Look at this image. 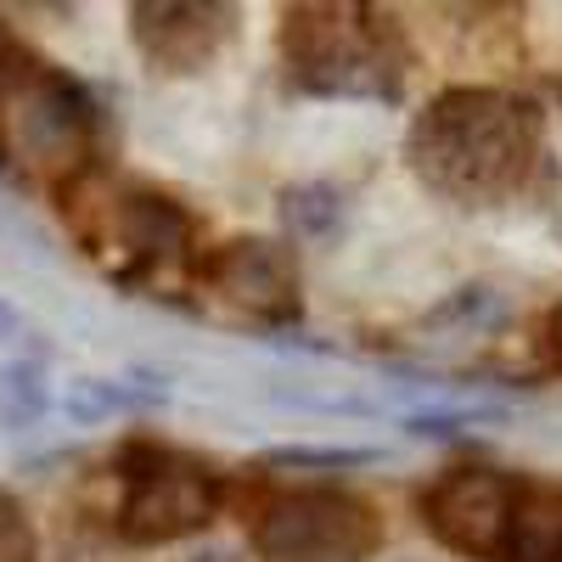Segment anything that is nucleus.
I'll return each instance as SVG.
<instances>
[{"label": "nucleus", "mask_w": 562, "mask_h": 562, "mask_svg": "<svg viewBox=\"0 0 562 562\" xmlns=\"http://www.w3.org/2000/svg\"><path fill=\"white\" fill-rule=\"evenodd\" d=\"M411 164L439 198L506 203L540 164V108L490 85L439 90L411 124Z\"/></svg>", "instance_id": "nucleus-1"}, {"label": "nucleus", "mask_w": 562, "mask_h": 562, "mask_svg": "<svg viewBox=\"0 0 562 562\" xmlns=\"http://www.w3.org/2000/svg\"><path fill=\"white\" fill-rule=\"evenodd\" d=\"M119 506H113V535L124 546H175L186 535H203L220 512V479L198 456L130 439L113 456Z\"/></svg>", "instance_id": "nucleus-2"}, {"label": "nucleus", "mask_w": 562, "mask_h": 562, "mask_svg": "<svg viewBox=\"0 0 562 562\" xmlns=\"http://www.w3.org/2000/svg\"><path fill=\"white\" fill-rule=\"evenodd\" d=\"M254 557L259 562H366L383 546L378 506L338 484L281 490L254 512Z\"/></svg>", "instance_id": "nucleus-3"}, {"label": "nucleus", "mask_w": 562, "mask_h": 562, "mask_svg": "<svg viewBox=\"0 0 562 562\" xmlns=\"http://www.w3.org/2000/svg\"><path fill=\"white\" fill-rule=\"evenodd\" d=\"M371 12L344 7H304L288 12V68L310 90H333V97H360V90H389V40Z\"/></svg>", "instance_id": "nucleus-4"}, {"label": "nucleus", "mask_w": 562, "mask_h": 562, "mask_svg": "<svg viewBox=\"0 0 562 562\" xmlns=\"http://www.w3.org/2000/svg\"><path fill=\"white\" fill-rule=\"evenodd\" d=\"M524 479L501 473V467H450L428 490H422L416 512L445 551L467 562H506L512 518H518Z\"/></svg>", "instance_id": "nucleus-5"}, {"label": "nucleus", "mask_w": 562, "mask_h": 562, "mask_svg": "<svg viewBox=\"0 0 562 562\" xmlns=\"http://www.w3.org/2000/svg\"><path fill=\"white\" fill-rule=\"evenodd\" d=\"M102 237L119 254V276H158L192 259V214L164 192H113L102 209Z\"/></svg>", "instance_id": "nucleus-6"}, {"label": "nucleus", "mask_w": 562, "mask_h": 562, "mask_svg": "<svg viewBox=\"0 0 562 562\" xmlns=\"http://www.w3.org/2000/svg\"><path fill=\"white\" fill-rule=\"evenodd\" d=\"M198 276L214 299L237 304L259 321H288L299 310V270L288 248H276V243H259V237L220 243L214 254H203Z\"/></svg>", "instance_id": "nucleus-7"}, {"label": "nucleus", "mask_w": 562, "mask_h": 562, "mask_svg": "<svg viewBox=\"0 0 562 562\" xmlns=\"http://www.w3.org/2000/svg\"><path fill=\"white\" fill-rule=\"evenodd\" d=\"M135 45L158 74H192L209 68L231 34L225 7H135Z\"/></svg>", "instance_id": "nucleus-8"}, {"label": "nucleus", "mask_w": 562, "mask_h": 562, "mask_svg": "<svg viewBox=\"0 0 562 562\" xmlns=\"http://www.w3.org/2000/svg\"><path fill=\"white\" fill-rule=\"evenodd\" d=\"M506 562H562V490L557 484H524Z\"/></svg>", "instance_id": "nucleus-9"}, {"label": "nucleus", "mask_w": 562, "mask_h": 562, "mask_svg": "<svg viewBox=\"0 0 562 562\" xmlns=\"http://www.w3.org/2000/svg\"><path fill=\"white\" fill-rule=\"evenodd\" d=\"M45 405H52V389H45V371L34 360L0 366V428H34Z\"/></svg>", "instance_id": "nucleus-10"}, {"label": "nucleus", "mask_w": 562, "mask_h": 562, "mask_svg": "<svg viewBox=\"0 0 562 562\" xmlns=\"http://www.w3.org/2000/svg\"><path fill=\"white\" fill-rule=\"evenodd\" d=\"M140 400H153V394H135V389L108 383V378H79V383L68 389V416H79V422H97V416L130 411V405H140Z\"/></svg>", "instance_id": "nucleus-11"}, {"label": "nucleus", "mask_w": 562, "mask_h": 562, "mask_svg": "<svg viewBox=\"0 0 562 562\" xmlns=\"http://www.w3.org/2000/svg\"><path fill=\"white\" fill-rule=\"evenodd\" d=\"M0 562H34V529L23 518L18 495L0 490Z\"/></svg>", "instance_id": "nucleus-12"}, {"label": "nucleus", "mask_w": 562, "mask_h": 562, "mask_svg": "<svg viewBox=\"0 0 562 562\" xmlns=\"http://www.w3.org/2000/svg\"><path fill=\"white\" fill-rule=\"evenodd\" d=\"M192 562H237V557H231V551H198Z\"/></svg>", "instance_id": "nucleus-13"}, {"label": "nucleus", "mask_w": 562, "mask_h": 562, "mask_svg": "<svg viewBox=\"0 0 562 562\" xmlns=\"http://www.w3.org/2000/svg\"><path fill=\"white\" fill-rule=\"evenodd\" d=\"M18 326V315H12V304H0V333H12Z\"/></svg>", "instance_id": "nucleus-14"}]
</instances>
